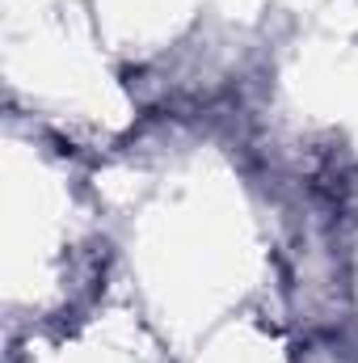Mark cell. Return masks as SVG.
Segmentation results:
<instances>
[]
</instances>
